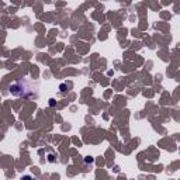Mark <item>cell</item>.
Wrapping results in <instances>:
<instances>
[{
	"instance_id": "obj_1",
	"label": "cell",
	"mask_w": 180,
	"mask_h": 180,
	"mask_svg": "<svg viewBox=\"0 0 180 180\" xmlns=\"http://www.w3.org/2000/svg\"><path fill=\"white\" fill-rule=\"evenodd\" d=\"M10 93L16 97H28L31 96V91H27V90H30L27 87V83L26 82H23V80H19V82H16V83L10 84Z\"/></svg>"
},
{
	"instance_id": "obj_4",
	"label": "cell",
	"mask_w": 180,
	"mask_h": 180,
	"mask_svg": "<svg viewBox=\"0 0 180 180\" xmlns=\"http://www.w3.org/2000/svg\"><path fill=\"white\" fill-rule=\"evenodd\" d=\"M21 180H31V176H23Z\"/></svg>"
},
{
	"instance_id": "obj_3",
	"label": "cell",
	"mask_w": 180,
	"mask_h": 180,
	"mask_svg": "<svg viewBox=\"0 0 180 180\" xmlns=\"http://www.w3.org/2000/svg\"><path fill=\"white\" fill-rule=\"evenodd\" d=\"M55 100H54V99H51V100H49V106H51V107H54V106H55Z\"/></svg>"
},
{
	"instance_id": "obj_2",
	"label": "cell",
	"mask_w": 180,
	"mask_h": 180,
	"mask_svg": "<svg viewBox=\"0 0 180 180\" xmlns=\"http://www.w3.org/2000/svg\"><path fill=\"white\" fill-rule=\"evenodd\" d=\"M84 162H86V163H93L94 159H93L91 156H86V158H84Z\"/></svg>"
}]
</instances>
